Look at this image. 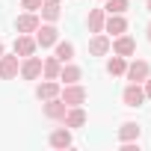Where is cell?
<instances>
[{"label":"cell","instance_id":"6da1fadb","mask_svg":"<svg viewBox=\"0 0 151 151\" xmlns=\"http://www.w3.org/2000/svg\"><path fill=\"white\" fill-rule=\"evenodd\" d=\"M59 98H62L68 107H80V104L86 101V89H83L80 83H65V89L59 92Z\"/></svg>","mask_w":151,"mask_h":151},{"label":"cell","instance_id":"7a4b0ae2","mask_svg":"<svg viewBox=\"0 0 151 151\" xmlns=\"http://www.w3.org/2000/svg\"><path fill=\"white\" fill-rule=\"evenodd\" d=\"M148 74H151V65H148L145 59H133V62L124 68V77H127L130 83H142Z\"/></svg>","mask_w":151,"mask_h":151},{"label":"cell","instance_id":"3957f363","mask_svg":"<svg viewBox=\"0 0 151 151\" xmlns=\"http://www.w3.org/2000/svg\"><path fill=\"white\" fill-rule=\"evenodd\" d=\"M18 68H21V62H18V53H3L0 56V80H15L18 77Z\"/></svg>","mask_w":151,"mask_h":151},{"label":"cell","instance_id":"277c9868","mask_svg":"<svg viewBox=\"0 0 151 151\" xmlns=\"http://www.w3.org/2000/svg\"><path fill=\"white\" fill-rule=\"evenodd\" d=\"M18 74H21L24 80H39V77H42V59H39V56H24Z\"/></svg>","mask_w":151,"mask_h":151},{"label":"cell","instance_id":"5b68a950","mask_svg":"<svg viewBox=\"0 0 151 151\" xmlns=\"http://www.w3.org/2000/svg\"><path fill=\"white\" fill-rule=\"evenodd\" d=\"M59 42V30L53 27V24H42L39 30H36V45L39 47H50V45H56Z\"/></svg>","mask_w":151,"mask_h":151},{"label":"cell","instance_id":"8992f818","mask_svg":"<svg viewBox=\"0 0 151 151\" xmlns=\"http://www.w3.org/2000/svg\"><path fill=\"white\" fill-rule=\"evenodd\" d=\"M65 110H68V104H65L62 98H50V101H45V107H42V113H45L47 119H53V122H62V119H65Z\"/></svg>","mask_w":151,"mask_h":151},{"label":"cell","instance_id":"52a82bcc","mask_svg":"<svg viewBox=\"0 0 151 151\" xmlns=\"http://www.w3.org/2000/svg\"><path fill=\"white\" fill-rule=\"evenodd\" d=\"M110 47H113V53H119V56H133L136 53V42L130 39V36H116V42H110Z\"/></svg>","mask_w":151,"mask_h":151},{"label":"cell","instance_id":"ba28073f","mask_svg":"<svg viewBox=\"0 0 151 151\" xmlns=\"http://www.w3.org/2000/svg\"><path fill=\"white\" fill-rule=\"evenodd\" d=\"M122 101H124V107H142V101H145L142 86H139V83H130V86L122 92Z\"/></svg>","mask_w":151,"mask_h":151},{"label":"cell","instance_id":"9c48e42d","mask_svg":"<svg viewBox=\"0 0 151 151\" xmlns=\"http://www.w3.org/2000/svg\"><path fill=\"white\" fill-rule=\"evenodd\" d=\"M36 39L33 36H27V33H18V39H15V53L18 56H33L36 53Z\"/></svg>","mask_w":151,"mask_h":151},{"label":"cell","instance_id":"30bf717a","mask_svg":"<svg viewBox=\"0 0 151 151\" xmlns=\"http://www.w3.org/2000/svg\"><path fill=\"white\" fill-rule=\"evenodd\" d=\"M15 30L18 33H36L39 30V18H36V12H27V15H18V21H15Z\"/></svg>","mask_w":151,"mask_h":151},{"label":"cell","instance_id":"8fae6325","mask_svg":"<svg viewBox=\"0 0 151 151\" xmlns=\"http://www.w3.org/2000/svg\"><path fill=\"white\" fill-rule=\"evenodd\" d=\"M59 83L56 80H45V83H39L36 86V95H39V101H50V98H59Z\"/></svg>","mask_w":151,"mask_h":151},{"label":"cell","instance_id":"7c38bea8","mask_svg":"<svg viewBox=\"0 0 151 151\" xmlns=\"http://www.w3.org/2000/svg\"><path fill=\"white\" fill-rule=\"evenodd\" d=\"M104 30L113 33V36L127 33V21H124V15H110V18H104Z\"/></svg>","mask_w":151,"mask_h":151},{"label":"cell","instance_id":"4fadbf2b","mask_svg":"<svg viewBox=\"0 0 151 151\" xmlns=\"http://www.w3.org/2000/svg\"><path fill=\"white\" fill-rule=\"evenodd\" d=\"M107 50H110V39H107L104 33H95V36L89 39V53H92V56H104Z\"/></svg>","mask_w":151,"mask_h":151},{"label":"cell","instance_id":"5bb4252c","mask_svg":"<svg viewBox=\"0 0 151 151\" xmlns=\"http://www.w3.org/2000/svg\"><path fill=\"white\" fill-rule=\"evenodd\" d=\"M62 122H65V127H83V124H86V113H83L80 107H68Z\"/></svg>","mask_w":151,"mask_h":151},{"label":"cell","instance_id":"9a60e30c","mask_svg":"<svg viewBox=\"0 0 151 151\" xmlns=\"http://www.w3.org/2000/svg\"><path fill=\"white\" fill-rule=\"evenodd\" d=\"M39 12H42V18H45V21H56V18L62 15V6H59V0H42Z\"/></svg>","mask_w":151,"mask_h":151},{"label":"cell","instance_id":"2e32d148","mask_svg":"<svg viewBox=\"0 0 151 151\" xmlns=\"http://www.w3.org/2000/svg\"><path fill=\"white\" fill-rule=\"evenodd\" d=\"M104 18H107V12H104V9H89V15H86L89 33H104Z\"/></svg>","mask_w":151,"mask_h":151},{"label":"cell","instance_id":"e0dca14e","mask_svg":"<svg viewBox=\"0 0 151 151\" xmlns=\"http://www.w3.org/2000/svg\"><path fill=\"white\" fill-rule=\"evenodd\" d=\"M59 68H62V62H59L56 56H47V59L42 62V74H45V80H59Z\"/></svg>","mask_w":151,"mask_h":151},{"label":"cell","instance_id":"ac0fdd59","mask_svg":"<svg viewBox=\"0 0 151 151\" xmlns=\"http://www.w3.org/2000/svg\"><path fill=\"white\" fill-rule=\"evenodd\" d=\"M83 77V71L77 68V65H71V62H62V68H59V80H65V83H77Z\"/></svg>","mask_w":151,"mask_h":151},{"label":"cell","instance_id":"d6986e66","mask_svg":"<svg viewBox=\"0 0 151 151\" xmlns=\"http://www.w3.org/2000/svg\"><path fill=\"white\" fill-rule=\"evenodd\" d=\"M50 145H53V148H68V145H71V130H68V127H56V130L50 133Z\"/></svg>","mask_w":151,"mask_h":151},{"label":"cell","instance_id":"ffe728a7","mask_svg":"<svg viewBox=\"0 0 151 151\" xmlns=\"http://www.w3.org/2000/svg\"><path fill=\"white\" fill-rule=\"evenodd\" d=\"M119 139H122V142H133V139H139V124H136V122H124V124L119 127Z\"/></svg>","mask_w":151,"mask_h":151},{"label":"cell","instance_id":"44dd1931","mask_svg":"<svg viewBox=\"0 0 151 151\" xmlns=\"http://www.w3.org/2000/svg\"><path fill=\"white\" fill-rule=\"evenodd\" d=\"M56 59L59 62H71L74 59V45L71 42H56Z\"/></svg>","mask_w":151,"mask_h":151},{"label":"cell","instance_id":"7402d4cb","mask_svg":"<svg viewBox=\"0 0 151 151\" xmlns=\"http://www.w3.org/2000/svg\"><path fill=\"white\" fill-rule=\"evenodd\" d=\"M124 68H127V62H124V56H119V53L107 62V71L113 74V77H122V74H124Z\"/></svg>","mask_w":151,"mask_h":151},{"label":"cell","instance_id":"603a6c76","mask_svg":"<svg viewBox=\"0 0 151 151\" xmlns=\"http://www.w3.org/2000/svg\"><path fill=\"white\" fill-rule=\"evenodd\" d=\"M127 0H104V12L107 15H124Z\"/></svg>","mask_w":151,"mask_h":151},{"label":"cell","instance_id":"cb8c5ba5","mask_svg":"<svg viewBox=\"0 0 151 151\" xmlns=\"http://www.w3.org/2000/svg\"><path fill=\"white\" fill-rule=\"evenodd\" d=\"M21 6H24L27 12H39V6H42V0H21Z\"/></svg>","mask_w":151,"mask_h":151},{"label":"cell","instance_id":"d4e9b609","mask_svg":"<svg viewBox=\"0 0 151 151\" xmlns=\"http://www.w3.org/2000/svg\"><path fill=\"white\" fill-rule=\"evenodd\" d=\"M142 83H145V89H142V92H145V98H151V77H145Z\"/></svg>","mask_w":151,"mask_h":151},{"label":"cell","instance_id":"484cf974","mask_svg":"<svg viewBox=\"0 0 151 151\" xmlns=\"http://www.w3.org/2000/svg\"><path fill=\"white\" fill-rule=\"evenodd\" d=\"M145 9H148V12H151V0H145Z\"/></svg>","mask_w":151,"mask_h":151},{"label":"cell","instance_id":"4316f807","mask_svg":"<svg viewBox=\"0 0 151 151\" xmlns=\"http://www.w3.org/2000/svg\"><path fill=\"white\" fill-rule=\"evenodd\" d=\"M148 42H151V24H148Z\"/></svg>","mask_w":151,"mask_h":151},{"label":"cell","instance_id":"83f0119b","mask_svg":"<svg viewBox=\"0 0 151 151\" xmlns=\"http://www.w3.org/2000/svg\"><path fill=\"white\" fill-rule=\"evenodd\" d=\"M0 56H3V42H0Z\"/></svg>","mask_w":151,"mask_h":151}]
</instances>
